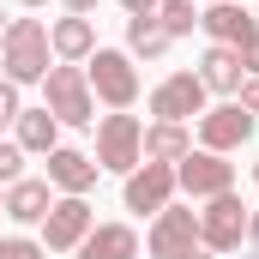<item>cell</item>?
<instances>
[{"mask_svg":"<svg viewBox=\"0 0 259 259\" xmlns=\"http://www.w3.org/2000/svg\"><path fill=\"white\" fill-rule=\"evenodd\" d=\"M49 24L42 18H12L6 24V36H0V66H6V78L12 84H36V78H49Z\"/></svg>","mask_w":259,"mask_h":259,"instance_id":"cell-1","label":"cell"},{"mask_svg":"<svg viewBox=\"0 0 259 259\" xmlns=\"http://www.w3.org/2000/svg\"><path fill=\"white\" fill-rule=\"evenodd\" d=\"M42 91H49V103H42V109H49L61 127H91V121H97V97H91V78H84V66H72V61L49 66Z\"/></svg>","mask_w":259,"mask_h":259,"instance_id":"cell-2","label":"cell"},{"mask_svg":"<svg viewBox=\"0 0 259 259\" xmlns=\"http://www.w3.org/2000/svg\"><path fill=\"white\" fill-rule=\"evenodd\" d=\"M139 139H145L139 115H127V109L103 115V127H97V169H109V175H133V169L145 163Z\"/></svg>","mask_w":259,"mask_h":259,"instance_id":"cell-3","label":"cell"},{"mask_svg":"<svg viewBox=\"0 0 259 259\" xmlns=\"http://www.w3.org/2000/svg\"><path fill=\"white\" fill-rule=\"evenodd\" d=\"M84 78H91V97H103L109 109H133L139 103V72H133V55H121V49H97Z\"/></svg>","mask_w":259,"mask_h":259,"instance_id":"cell-4","label":"cell"},{"mask_svg":"<svg viewBox=\"0 0 259 259\" xmlns=\"http://www.w3.org/2000/svg\"><path fill=\"white\" fill-rule=\"evenodd\" d=\"M241 235H247V205L235 193L205 199V211H199V247H205V253H235Z\"/></svg>","mask_w":259,"mask_h":259,"instance_id":"cell-5","label":"cell"},{"mask_svg":"<svg viewBox=\"0 0 259 259\" xmlns=\"http://www.w3.org/2000/svg\"><path fill=\"white\" fill-rule=\"evenodd\" d=\"M91 229H97V211H91L78 193H61L55 205H49V217H42V247H49V253H72Z\"/></svg>","mask_w":259,"mask_h":259,"instance_id":"cell-6","label":"cell"},{"mask_svg":"<svg viewBox=\"0 0 259 259\" xmlns=\"http://www.w3.org/2000/svg\"><path fill=\"white\" fill-rule=\"evenodd\" d=\"M175 187L193 199H217V193H235V163H223L217 151H187L175 163Z\"/></svg>","mask_w":259,"mask_h":259,"instance_id":"cell-7","label":"cell"},{"mask_svg":"<svg viewBox=\"0 0 259 259\" xmlns=\"http://www.w3.org/2000/svg\"><path fill=\"white\" fill-rule=\"evenodd\" d=\"M247 139H253V115H247L241 103H217V109L199 115V151L229 157V151H241Z\"/></svg>","mask_w":259,"mask_h":259,"instance_id":"cell-8","label":"cell"},{"mask_svg":"<svg viewBox=\"0 0 259 259\" xmlns=\"http://www.w3.org/2000/svg\"><path fill=\"white\" fill-rule=\"evenodd\" d=\"M187 247H199V211H181V205H163L151 217V235H145V253L151 259H181Z\"/></svg>","mask_w":259,"mask_h":259,"instance_id":"cell-9","label":"cell"},{"mask_svg":"<svg viewBox=\"0 0 259 259\" xmlns=\"http://www.w3.org/2000/svg\"><path fill=\"white\" fill-rule=\"evenodd\" d=\"M205 97H211V91L199 84V72H169V78L151 91V115H157V121H181V127H187L193 115H205Z\"/></svg>","mask_w":259,"mask_h":259,"instance_id":"cell-10","label":"cell"},{"mask_svg":"<svg viewBox=\"0 0 259 259\" xmlns=\"http://www.w3.org/2000/svg\"><path fill=\"white\" fill-rule=\"evenodd\" d=\"M175 163H139L127 175V211H139V217H157L163 205H175Z\"/></svg>","mask_w":259,"mask_h":259,"instance_id":"cell-11","label":"cell"},{"mask_svg":"<svg viewBox=\"0 0 259 259\" xmlns=\"http://www.w3.org/2000/svg\"><path fill=\"white\" fill-rule=\"evenodd\" d=\"M199 30H205L211 42H223V49H247V42H259V18L241 6V0H217L211 12H199Z\"/></svg>","mask_w":259,"mask_h":259,"instance_id":"cell-12","label":"cell"},{"mask_svg":"<svg viewBox=\"0 0 259 259\" xmlns=\"http://www.w3.org/2000/svg\"><path fill=\"white\" fill-rule=\"evenodd\" d=\"M97 175H103L97 157H84V151H72V145H55V151H49V187L84 199L91 187H97Z\"/></svg>","mask_w":259,"mask_h":259,"instance_id":"cell-13","label":"cell"},{"mask_svg":"<svg viewBox=\"0 0 259 259\" xmlns=\"http://www.w3.org/2000/svg\"><path fill=\"white\" fill-rule=\"evenodd\" d=\"M49 49H55V61H91L97 55V24L91 18H78V12H66V18H55L49 24Z\"/></svg>","mask_w":259,"mask_h":259,"instance_id":"cell-14","label":"cell"},{"mask_svg":"<svg viewBox=\"0 0 259 259\" xmlns=\"http://www.w3.org/2000/svg\"><path fill=\"white\" fill-rule=\"evenodd\" d=\"M241 49H223V42H211L205 49V61H199V84L205 91H217V97H235L241 91Z\"/></svg>","mask_w":259,"mask_h":259,"instance_id":"cell-15","label":"cell"},{"mask_svg":"<svg viewBox=\"0 0 259 259\" xmlns=\"http://www.w3.org/2000/svg\"><path fill=\"white\" fill-rule=\"evenodd\" d=\"M72 253L78 259H139V235H133L127 223H97Z\"/></svg>","mask_w":259,"mask_h":259,"instance_id":"cell-16","label":"cell"},{"mask_svg":"<svg viewBox=\"0 0 259 259\" xmlns=\"http://www.w3.org/2000/svg\"><path fill=\"white\" fill-rule=\"evenodd\" d=\"M139 151H145V163H181L193 151V133L181 127V121H157V127H145Z\"/></svg>","mask_w":259,"mask_h":259,"instance_id":"cell-17","label":"cell"},{"mask_svg":"<svg viewBox=\"0 0 259 259\" xmlns=\"http://www.w3.org/2000/svg\"><path fill=\"white\" fill-rule=\"evenodd\" d=\"M49 205H55V187L49 181H12L6 187V217L12 223H42Z\"/></svg>","mask_w":259,"mask_h":259,"instance_id":"cell-18","label":"cell"},{"mask_svg":"<svg viewBox=\"0 0 259 259\" xmlns=\"http://www.w3.org/2000/svg\"><path fill=\"white\" fill-rule=\"evenodd\" d=\"M12 127H18V151H36V157H49V151L61 145V121H55L49 109H24Z\"/></svg>","mask_w":259,"mask_h":259,"instance_id":"cell-19","label":"cell"},{"mask_svg":"<svg viewBox=\"0 0 259 259\" xmlns=\"http://www.w3.org/2000/svg\"><path fill=\"white\" fill-rule=\"evenodd\" d=\"M169 42H175V36L157 24V12H151V18H127V49H133V55L157 61V55H169Z\"/></svg>","mask_w":259,"mask_h":259,"instance_id":"cell-20","label":"cell"},{"mask_svg":"<svg viewBox=\"0 0 259 259\" xmlns=\"http://www.w3.org/2000/svg\"><path fill=\"white\" fill-rule=\"evenodd\" d=\"M157 24H163L169 36H193L199 6H193V0H163V6H157Z\"/></svg>","mask_w":259,"mask_h":259,"instance_id":"cell-21","label":"cell"},{"mask_svg":"<svg viewBox=\"0 0 259 259\" xmlns=\"http://www.w3.org/2000/svg\"><path fill=\"white\" fill-rule=\"evenodd\" d=\"M0 259H49V247L30 235H0Z\"/></svg>","mask_w":259,"mask_h":259,"instance_id":"cell-22","label":"cell"},{"mask_svg":"<svg viewBox=\"0 0 259 259\" xmlns=\"http://www.w3.org/2000/svg\"><path fill=\"white\" fill-rule=\"evenodd\" d=\"M12 181H24V151H18V139L12 145L0 139V187H12Z\"/></svg>","mask_w":259,"mask_h":259,"instance_id":"cell-23","label":"cell"},{"mask_svg":"<svg viewBox=\"0 0 259 259\" xmlns=\"http://www.w3.org/2000/svg\"><path fill=\"white\" fill-rule=\"evenodd\" d=\"M18 115H24V103H18V84H12V78H0V127H12Z\"/></svg>","mask_w":259,"mask_h":259,"instance_id":"cell-24","label":"cell"},{"mask_svg":"<svg viewBox=\"0 0 259 259\" xmlns=\"http://www.w3.org/2000/svg\"><path fill=\"white\" fill-rule=\"evenodd\" d=\"M235 103H241L247 115H259V78H241V91H235Z\"/></svg>","mask_w":259,"mask_h":259,"instance_id":"cell-25","label":"cell"},{"mask_svg":"<svg viewBox=\"0 0 259 259\" xmlns=\"http://www.w3.org/2000/svg\"><path fill=\"white\" fill-rule=\"evenodd\" d=\"M121 6H127V18H151V12H157L163 0H121Z\"/></svg>","mask_w":259,"mask_h":259,"instance_id":"cell-26","label":"cell"},{"mask_svg":"<svg viewBox=\"0 0 259 259\" xmlns=\"http://www.w3.org/2000/svg\"><path fill=\"white\" fill-rule=\"evenodd\" d=\"M241 72H247V78H259V42H247V49H241Z\"/></svg>","mask_w":259,"mask_h":259,"instance_id":"cell-27","label":"cell"},{"mask_svg":"<svg viewBox=\"0 0 259 259\" xmlns=\"http://www.w3.org/2000/svg\"><path fill=\"white\" fill-rule=\"evenodd\" d=\"M247 241H253V259H259V211H247Z\"/></svg>","mask_w":259,"mask_h":259,"instance_id":"cell-28","label":"cell"},{"mask_svg":"<svg viewBox=\"0 0 259 259\" xmlns=\"http://www.w3.org/2000/svg\"><path fill=\"white\" fill-rule=\"evenodd\" d=\"M66 12H78V18H91V12H97V0H66Z\"/></svg>","mask_w":259,"mask_h":259,"instance_id":"cell-29","label":"cell"},{"mask_svg":"<svg viewBox=\"0 0 259 259\" xmlns=\"http://www.w3.org/2000/svg\"><path fill=\"white\" fill-rule=\"evenodd\" d=\"M181 259H211V253H205V247H187V253H181Z\"/></svg>","mask_w":259,"mask_h":259,"instance_id":"cell-30","label":"cell"},{"mask_svg":"<svg viewBox=\"0 0 259 259\" xmlns=\"http://www.w3.org/2000/svg\"><path fill=\"white\" fill-rule=\"evenodd\" d=\"M24 6H49V0H24Z\"/></svg>","mask_w":259,"mask_h":259,"instance_id":"cell-31","label":"cell"},{"mask_svg":"<svg viewBox=\"0 0 259 259\" xmlns=\"http://www.w3.org/2000/svg\"><path fill=\"white\" fill-rule=\"evenodd\" d=\"M0 36H6V18H0Z\"/></svg>","mask_w":259,"mask_h":259,"instance_id":"cell-32","label":"cell"},{"mask_svg":"<svg viewBox=\"0 0 259 259\" xmlns=\"http://www.w3.org/2000/svg\"><path fill=\"white\" fill-rule=\"evenodd\" d=\"M0 211H6V193H0Z\"/></svg>","mask_w":259,"mask_h":259,"instance_id":"cell-33","label":"cell"},{"mask_svg":"<svg viewBox=\"0 0 259 259\" xmlns=\"http://www.w3.org/2000/svg\"><path fill=\"white\" fill-rule=\"evenodd\" d=\"M253 181H259V163H253Z\"/></svg>","mask_w":259,"mask_h":259,"instance_id":"cell-34","label":"cell"},{"mask_svg":"<svg viewBox=\"0 0 259 259\" xmlns=\"http://www.w3.org/2000/svg\"><path fill=\"white\" fill-rule=\"evenodd\" d=\"M241 6H247V0H241Z\"/></svg>","mask_w":259,"mask_h":259,"instance_id":"cell-35","label":"cell"}]
</instances>
